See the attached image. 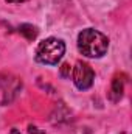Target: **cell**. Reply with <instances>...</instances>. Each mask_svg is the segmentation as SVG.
I'll use <instances>...</instances> for the list:
<instances>
[{
    "mask_svg": "<svg viewBox=\"0 0 132 134\" xmlns=\"http://www.w3.org/2000/svg\"><path fill=\"white\" fill-rule=\"evenodd\" d=\"M78 48L87 58H101L109 48V39L98 30L86 28L78 36Z\"/></svg>",
    "mask_w": 132,
    "mask_h": 134,
    "instance_id": "cell-1",
    "label": "cell"
},
{
    "mask_svg": "<svg viewBox=\"0 0 132 134\" xmlns=\"http://www.w3.org/2000/svg\"><path fill=\"white\" fill-rule=\"evenodd\" d=\"M65 53V44L58 37H48L37 45L36 50V61L47 66L58 64Z\"/></svg>",
    "mask_w": 132,
    "mask_h": 134,
    "instance_id": "cell-2",
    "label": "cell"
},
{
    "mask_svg": "<svg viewBox=\"0 0 132 134\" xmlns=\"http://www.w3.org/2000/svg\"><path fill=\"white\" fill-rule=\"evenodd\" d=\"M71 76H73L75 86L78 89H81V91H86V89L92 87L93 80H95V73H93L92 67L87 63H82V61L76 63V66L71 70Z\"/></svg>",
    "mask_w": 132,
    "mask_h": 134,
    "instance_id": "cell-3",
    "label": "cell"
},
{
    "mask_svg": "<svg viewBox=\"0 0 132 134\" xmlns=\"http://www.w3.org/2000/svg\"><path fill=\"white\" fill-rule=\"evenodd\" d=\"M19 33L22 34V36H25L28 41H33L37 36V30H36V27L30 25V24H22L19 27Z\"/></svg>",
    "mask_w": 132,
    "mask_h": 134,
    "instance_id": "cell-4",
    "label": "cell"
},
{
    "mask_svg": "<svg viewBox=\"0 0 132 134\" xmlns=\"http://www.w3.org/2000/svg\"><path fill=\"white\" fill-rule=\"evenodd\" d=\"M123 95V81L120 78H113L112 81V100H120Z\"/></svg>",
    "mask_w": 132,
    "mask_h": 134,
    "instance_id": "cell-5",
    "label": "cell"
},
{
    "mask_svg": "<svg viewBox=\"0 0 132 134\" xmlns=\"http://www.w3.org/2000/svg\"><path fill=\"white\" fill-rule=\"evenodd\" d=\"M70 75H71V67H70V64H62L61 66V76L62 78H70Z\"/></svg>",
    "mask_w": 132,
    "mask_h": 134,
    "instance_id": "cell-6",
    "label": "cell"
},
{
    "mask_svg": "<svg viewBox=\"0 0 132 134\" xmlns=\"http://www.w3.org/2000/svg\"><path fill=\"white\" fill-rule=\"evenodd\" d=\"M28 133L30 134H45V131H42L40 128H37V126H34V125H30V126H28Z\"/></svg>",
    "mask_w": 132,
    "mask_h": 134,
    "instance_id": "cell-7",
    "label": "cell"
},
{
    "mask_svg": "<svg viewBox=\"0 0 132 134\" xmlns=\"http://www.w3.org/2000/svg\"><path fill=\"white\" fill-rule=\"evenodd\" d=\"M8 3H23V2H27V0H6Z\"/></svg>",
    "mask_w": 132,
    "mask_h": 134,
    "instance_id": "cell-8",
    "label": "cell"
},
{
    "mask_svg": "<svg viewBox=\"0 0 132 134\" xmlns=\"http://www.w3.org/2000/svg\"><path fill=\"white\" fill-rule=\"evenodd\" d=\"M11 134H20V133H19V131H17L16 128H14V130H11Z\"/></svg>",
    "mask_w": 132,
    "mask_h": 134,
    "instance_id": "cell-9",
    "label": "cell"
}]
</instances>
